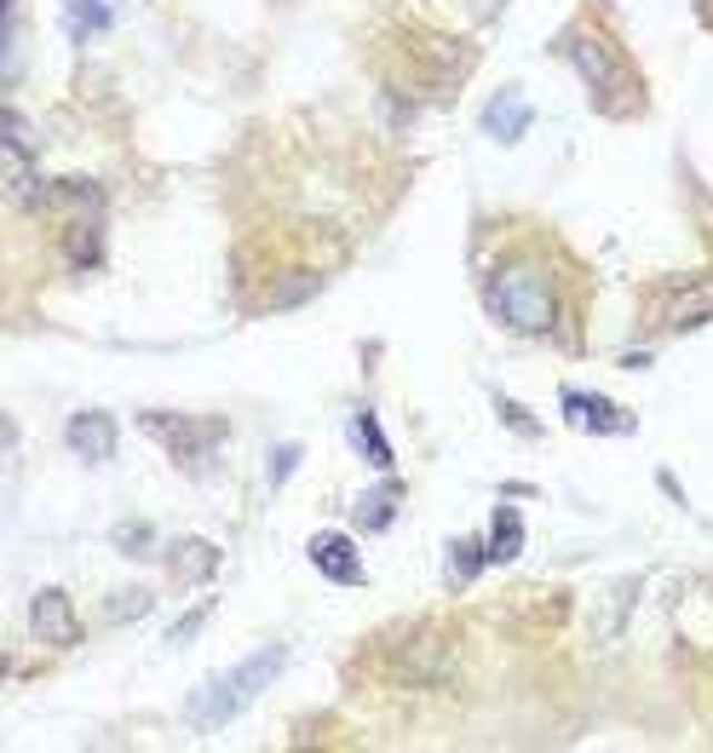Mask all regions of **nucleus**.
I'll use <instances>...</instances> for the list:
<instances>
[{"label":"nucleus","mask_w":713,"mask_h":753,"mask_svg":"<svg viewBox=\"0 0 713 753\" xmlns=\"http://www.w3.org/2000/svg\"><path fill=\"white\" fill-rule=\"evenodd\" d=\"M357 443L368 449V460H375L380 472L397 466V460H392V443H386V432H380V420H375V408H363V415H357Z\"/></svg>","instance_id":"nucleus-13"},{"label":"nucleus","mask_w":713,"mask_h":753,"mask_svg":"<svg viewBox=\"0 0 713 753\" xmlns=\"http://www.w3.org/2000/svg\"><path fill=\"white\" fill-rule=\"evenodd\" d=\"M713 317V277H691V283H673L662 294V311H656V328H696Z\"/></svg>","instance_id":"nucleus-5"},{"label":"nucleus","mask_w":713,"mask_h":753,"mask_svg":"<svg viewBox=\"0 0 713 753\" xmlns=\"http://www.w3.org/2000/svg\"><path fill=\"white\" fill-rule=\"evenodd\" d=\"M63 443L81 455V460H110L116 455V420L98 415V408H87V415H70V426H63Z\"/></svg>","instance_id":"nucleus-7"},{"label":"nucleus","mask_w":713,"mask_h":753,"mask_svg":"<svg viewBox=\"0 0 713 753\" xmlns=\"http://www.w3.org/2000/svg\"><path fill=\"white\" fill-rule=\"evenodd\" d=\"M564 408H570V420L582 426V432H633V420L622 415V408H610V403H598V397L570 392V397H564Z\"/></svg>","instance_id":"nucleus-10"},{"label":"nucleus","mask_w":713,"mask_h":753,"mask_svg":"<svg viewBox=\"0 0 713 753\" xmlns=\"http://www.w3.org/2000/svg\"><path fill=\"white\" fill-rule=\"evenodd\" d=\"M392 518H397V489H392V484L357 501V524H363V529H386Z\"/></svg>","instance_id":"nucleus-15"},{"label":"nucleus","mask_w":713,"mask_h":753,"mask_svg":"<svg viewBox=\"0 0 713 753\" xmlns=\"http://www.w3.org/2000/svg\"><path fill=\"white\" fill-rule=\"evenodd\" d=\"M311 564L328 581H339V587H357V581H363V558H357V546L346 535H317L311 541Z\"/></svg>","instance_id":"nucleus-9"},{"label":"nucleus","mask_w":713,"mask_h":753,"mask_svg":"<svg viewBox=\"0 0 713 753\" xmlns=\"http://www.w3.org/2000/svg\"><path fill=\"white\" fill-rule=\"evenodd\" d=\"M397 673L415 678V684H444L455 673V644L444 633H415L397 650Z\"/></svg>","instance_id":"nucleus-4"},{"label":"nucleus","mask_w":713,"mask_h":753,"mask_svg":"<svg viewBox=\"0 0 713 753\" xmlns=\"http://www.w3.org/2000/svg\"><path fill=\"white\" fill-rule=\"evenodd\" d=\"M524 553V518L513 506L495 512V529H489V564H513Z\"/></svg>","instance_id":"nucleus-11"},{"label":"nucleus","mask_w":713,"mask_h":753,"mask_svg":"<svg viewBox=\"0 0 713 753\" xmlns=\"http://www.w3.org/2000/svg\"><path fill=\"white\" fill-rule=\"evenodd\" d=\"M529 121H535V110H529L524 92H495L489 110H484V132H489V139H501V145H518L524 132H529Z\"/></svg>","instance_id":"nucleus-8"},{"label":"nucleus","mask_w":713,"mask_h":753,"mask_svg":"<svg viewBox=\"0 0 713 753\" xmlns=\"http://www.w3.org/2000/svg\"><path fill=\"white\" fill-rule=\"evenodd\" d=\"M116 541H121V546H145V541H150V529H116Z\"/></svg>","instance_id":"nucleus-23"},{"label":"nucleus","mask_w":713,"mask_h":753,"mask_svg":"<svg viewBox=\"0 0 713 753\" xmlns=\"http://www.w3.org/2000/svg\"><path fill=\"white\" fill-rule=\"evenodd\" d=\"M489 305H495V317L506 328H518V334H547L558 323V299H553V283L541 277L535 265H513V270H501L495 288H489Z\"/></svg>","instance_id":"nucleus-2"},{"label":"nucleus","mask_w":713,"mask_h":753,"mask_svg":"<svg viewBox=\"0 0 713 753\" xmlns=\"http://www.w3.org/2000/svg\"><path fill=\"white\" fill-rule=\"evenodd\" d=\"M196 627H201V615H190V622H179L174 633H167V644H185V638H196Z\"/></svg>","instance_id":"nucleus-22"},{"label":"nucleus","mask_w":713,"mask_h":753,"mask_svg":"<svg viewBox=\"0 0 713 753\" xmlns=\"http://www.w3.org/2000/svg\"><path fill=\"white\" fill-rule=\"evenodd\" d=\"M29 627H36V638H41V644H52V650H70V644L81 638L76 610H70V598H63L58 587L36 593V604H29Z\"/></svg>","instance_id":"nucleus-6"},{"label":"nucleus","mask_w":713,"mask_h":753,"mask_svg":"<svg viewBox=\"0 0 713 753\" xmlns=\"http://www.w3.org/2000/svg\"><path fill=\"white\" fill-rule=\"evenodd\" d=\"M174 569H179V575H214V569H219V553H214L208 541H190V546H179Z\"/></svg>","instance_id":"nucleus-16"},{"label":"nucleus","mask_w":713,"mask_h":753,"mask_svg":"<svg viewBox=\"0 0 713 753\" xmlns=\"http://www.w3.org/2000/svg\"><path fill=\"white\" fill-rule=\"evenodd\" d=\"M288 667V644H259L248 662H236L225 678H214V684H201L196 691V702H190V719L201 731H219V725H230L242 707H254L259 702V691L270 678H277Z\"/></svg>","instance_id":"nucleus-1"},{"label":"nucleus","mask_w":713,"mask_h":753,"mask_svg":"<svg viewBox=\"0 0 713 753\" xmlns=\"http://www.w3.org/2000/svg\"><path fill=\"white\" fill-rule=\"evenodd\" d=\"M63 248H70V265L76 270H92L98 265V254H105V236H98V225H70V236H63Z\"/></svg>","instance_id":"nucleus-12"},{"label":"nucleus","mask_w":713,"mask_h":753,"mask_svg":"<svg viewBox=\"0 0 713 753\" xmlns=\"http://www.w3.org/2000/svg\"><path fill=\"white\" fill-rule=\"evenodd\" d=\"M478 564H489V546L484 541H455L449 546V581H455V587H466V581L478 575Z\"/></svg>","instance_id":"nucleus-14"},{"label":"nucleus","mask_w":713,"mask_h":753,"mask_svg":"<svg viewBox=\"0 0 713 753\" xmlns=\"http://www.w3.org/2000/svg\"><path fill=\"white\" fill-rule=\"evenodd\" d=\"M294 466H299V443H283V449H270V484H288L294 477Z\"/></svg>","instance_id":"nucleus-20"},{"label":"nucleus","mask_w":713,"mask_h":753,"mask_svg":"<svg viewBox=\"0 0 713 753\" xmlns=\"http://www.w3.org/2000/svg\"><path fill=\"white\" fill-rule=\"evenodd\" d=\"M633 587H638V581H622V587L610 593V615H604V622H593V638H616V633H622V615H627V604H633V598H627Z\"/></svg>","instance_id":"nucleus-17"},{"label":"nucleus","mask_w":713,"mask_h":753,"mask_svg":"<svg viewBox=\"0 0 713 753\" xmlns=\"http://www.w3.org/2000/svg\"><path fill=\"white\" fill-rule=\"evenodd\" d=\"M323 288V277H317V270H294V283L288 288H277V294H270V305H277V311H288V305H299V299H311Z\"/></svg>","instance_id":"nucleus-18"},{"label":"nucleus","mask_w":713,"mask_h":753,"mask_svg":"<svg viewBox=\"0 0 713 753\" xmlns=\"http://www.w3.org/2000/svg\"><path fill=\"white\" fill-rule=\"evenodd\" d=\"M0 127H7V145H12V150H29V156H36V150H41V139H36V127H29V121H23L18 110H7V121H0Z\"/></svg>","instance_id":"nucleus-19"},{"label":"nucleus","mask_w":713,"mask_h":753,"mask_svg":"<svg viewBox=\"0 0 713 753\" xmlns=\"http://www.w3.org/2000/svg\"><path fill=\"white\" fill-rule=\"evenodd\" d=\"M70 12H76V36H87V23H92V29H105V23H110V12H105V7H92V0H70Z\"/></svg>","instance_id":"nucleus-21"},{"label":"nucleus","mask_w":713,"mask_h":753,"mask_svg":"<svg viewBox=\"0 0 713 753\" xmlns=\"http://www.w3.org/2000/svg\"><path fill=\"white\" fill-rule=\"evenodd\" d=\"M564 52H570L575 70H582V81L593 87V98H604V110L616 116V110H622V92L633 87L627 70H622V58H616V47L598 41V36H570Z\"/></svg>","instance_id":"nucleus-3"}]
</instances>
